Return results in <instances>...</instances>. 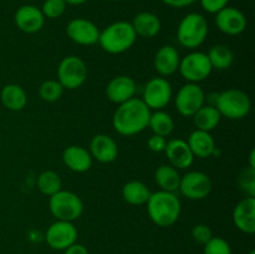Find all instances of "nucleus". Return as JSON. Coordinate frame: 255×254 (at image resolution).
I'll return each mask as SVG.
<instances>
[{"instance_id":"obj_1","label":"nucleus","mask_w":255,"mask_h":254,"mask_svg":"<svg viewBox=\"0 0 255 254\" xmlns=\"http://www.w3.org/2000/svg\"><path fill=\"white\" fill-rule=\"evenodd\" d=\"M151 110L141 99L128 100L119 105L112 117V126L122 136H134L148 127Z\"/></svg>"},{"instance_id":"obj_2","label":"nucleus","mask_w":255,"mask_h":254,"mask_svg":"<svg viewBox=\"0 0 255 254\" xmlns=\"http://www.w3.org/2000/svg\"><path fill=\"white\" fill-rule=\"evenodd\" d=\"M146 206L151 221L161 228L173 226L181 216L182 204L174 192L159 189L151 193Z\"/></svg>"},{"instance_id":"obj_3","label":"nucleus","mask_w":255,"mask_h":254,"mask_svg":"<svg viewBox=\"0 0 255 254\" xmlns=\"http://www.w3.org/2000/svg\"><path fill=\"white\" fill-rule=\"evenodd\" d=\"M137 35L128 21H116L100 31L99 44L109 54L117 55L127 51L136 42Z\"/></svg>"},{"instance_id":"obj_4","label":"nucleus","mask_w":255,"mask_h":254,"mask_svg":"<svg viewBox=\"0 0 255 254\" xmlns=\"http://www.w3.org/2000/svg\"><path fill=\"white\" fill-rule=\"evenodd\" d=\"M209 26L206 17L199 12H189L182 17L177 27V40L183 47L194 50L208 36Z\"/></svg>"},{"instance_id":"obj_5","label":"nucleus","mask_w":255,"mask_h":254,"mask_svg":"<svg viewBox=\"0 0 255 254\" xmlns=\"http://www.w3.org/2000/svg\"><path fill=\"white\" fill-rule=\"evenodd\" d=\"M214 106L222 117L228 120H242L248 116L252 101L248 94L238 89H228L216 95Z\"/></svg>"},{"instance_id":"obj_6","label":"nucleus","mask_w":255,"mask_h":254,"mask_svg":"<svg viewBox=\"0 0 255 254\" xmlns=\"http://www.w3.org/2000/svg\"><path fill=\"white\" fill-rule=\"evenodd\" d=\"M49 208L56 221L74 222L81 217L84 212V203L74 192L60 189L59 192L50 196Z\"/></svg>"},{"instance_id":"obj_7","label":"nucleus","mask_w":255,"mask_h":254,"mask_svg":"<svg viewBox=\"0 0 255 254\" xmlns=\"http://www.w3.org/2000/svg\"><path fill=\"white\" fill-rule=\"evenodd\" d=\"M87 79V67L84 60L75 55L65 56L57 67V81L64 89L76 90Z\"/></svg>"},{"instance_id":"obj_8","label":"nucleus","mask_w":255,"mask_h":254,"mask_svg":"<svg viewBox=\"0 0 255 254\" xmlns=\"http://www.w3.org/2000/svg\"><path fill=\"white\" fill-rule=\"evenodd\" d=\"M212 70L213 69H212L208 56L201 51L191 52L179 61V74L186 81L192 82V84H199L208 79Z\"/></svg>"},{"instance_id":"obj_9","label":"nucleus","mask_w":255,"mask_h":254,"mask_svg":"<svg viewBox=\"0 0 255 254\" xmlns=\"http://www.w3.org/2000/svg\"><path fill=\"white\" fill-rule=\"evenodd\" d=\"M172 85L166 77H153L144 85L142 92V101L148 106L149 110H163L171 102Z\"/></svg>"},{"instance_id":"obj_10","label":"nucleus","mask_w":255,"mask_h":254,"mask_svg":"<svg viewBox=\"0 0 255 254\" xmlns=\"http://www.w3.org/2000/svg\"><path fill=\"white\" fill-rule=\"evenodd\" d=\"M176 109L182 116L192 117L203 105H206V94L198 84L183 85L176 95Z\"/></svg>"},{"instance_id":"obj_11","label":"nucleus","mask_w":255,"mask_h":254,"mask_svg":"<svg viewBox=\"0 0 255 254\" xmlns=\"http://www.w3.org/2000/svg\"><path fill=\"white\" fill-rule=\"evenodd\" d=\"M178 189L186 198L192 201H201L207 198L212 192V179L204 172H188L181 177Z\"/></svg>"},{"instance_id":"obj_12","label":"nucleus","mask_w":255,"mask_h":254,"mask_svg":"<svg viewBox=\"0 0 255 254\" xmlns=\"http://www.w3.org/2000/svg\"><path fill=\"white\" fill-rule=\"evenodd\" d=\"M45 241L50 248L55 251H65L69 248L77 241V229L74 222L55 221L46 229Z\"/></svg>"},{"instance_id":"obj_13","label":"nucleus","mask_w":255,"mask_h":254,"mask_svg":"<svg viewBox=\"0 0 255 254\" xmlns=\"http://www.w3.org/2000/svg\"><path fill=\"white\" fill-rule=\"evenodd\" d=\"M66 34L70 40L79 45H95L99 42L100 30L96 24L85 17H76L70 20L66 26Z\"/></svg>"},{"instance_id":"obj_14","label":"nucleus","mask_w":255,"mask_h":254,"mask_svg":"<svg viewBox=\"0 0 255 254\" xmlns=\"http://www.w3.org/2000/svg\"><path fill=\"white\" fill-rule=\"evenodd\" d=\"M217 27L223 34L236 36L247 29V17L243 11L233 6H226L216 14Z\"/></svg>"},{"instance_id":"obj_15","label":"nucleus","mask_w":255,"mask_h":254,"mask_svg":"<svg viewBox=\"0 0 255 254\" xmlns=\"http://www.w3.org/2000/svg\"><path fill=\"white\" fill-rule=\"evenodd\" d=\"M137 86L132 77L127 75H119L114 77L106 86V96L111 102L121 105L128 100L133 99Z\"/></svg>"},{"instance_id":"obj_16","label":"nucleus","mask_w":255,"mask_h":254,"mask_svg":"<svg viewBox=\"0 0 255 254\" xmlns=\"http://www.w3.org/2000/svg\"><path fill=\"white\" fill-rule=\"evenodd\" d=\"M14 21L17 29L26 34H35L44 26L45 16L41 10L35 5H22L16 10L14 15Z\"/></svg>"},{"instance_id":"obj_17","label":"nucleus","mask_w":255,"mask_h":254,"mask_svg":"<svg viewBox=\"0 0 255 254\" xmlns=\"http://www.w3.org/2000/svg\"><path fill=\"white\" fill-rule=\"evenodd\" d=\"M89 152L92 159H96L101 163H111L119 156V147L111 136L99 133L92 137L90 141Z\"/></svg>"},{"instance_id":"obj_18","label":"nucleus","mask_w":255,"mask_h":254,"mask_svg":"<svg viewBox=\"0 0 255 254\" xmlns=\"http://www.w3.org/2000/svg\"><path fill=\"white\" fill-rule=\"evenodd\" d=\"M164 152L171 166L176 169H186L193 164L194 156L184 139L173 138L168 141Z\"/></svg>"},{"instance_id":"obj_19","label":"nucleus","mask_w":255,"mask_h":254,"mask_svg":"<svg viewBox=\"0 0 255 254\" xmlns=\"http://www.w3.org/2000/svg\"><path fill=\"white\" fill-rule=\"evenodd\" d=\"M233 222L237 228L246 234L255 232V198L246 197L233 211Z\"/></svg>"},{"instance_id":"obj_20","label":"nucleus","mask_w":255,"mask_h":254,"mask_svg":"<svg viewBox=\"0 0 255 254\" xmlns=\"http://www.w3.org/2000/svg\"><path fill=\"white\" fill-rule=\"evenodd\" d=\"M179 61L181 56L178 50L172 45H164L157 50L153 59V66L162 77H166L178 71Z\"/></svg>"},{"instance_id":"obj_21","label":"nucleus","mask_w":255,"mask_h":254,"mask_svg":"<svg viewBox=\"0 0 255 254\" xmlns=\"http://www.w3.org/2000/svg\"><path fill=\"white\" fill-rule=\"evenodd\" d=\"M62 161L70 171L76 172V173H84L91 168L94 159L86 148L77 146V144H72V146L66 147L65 151L62 152Z\"/></svg>"},{"instance_id":"obj_22","label":"nucleus","mask_w":255,"mask_h":254,"mask_svg":"<svg viewBox=\"0 0 255 254\" xmlns=\"http://www.w3.org/2000/svg\"><path fill=\"white\" fill-rule=\"evenodd\" d=\"M187 143H188L193 156L198 157V158H208L213 154L214 149L217 148L216 142H214L211 132L197 128L193 132H191L188 139H187Z\"/></svg>"},{"instance_id":"obj_23","label":"nucleus","mask_w":255,"mask_h":254,"mask_svg":"<svg viewBox=\"0 0 255 254\" xmlns=\"http://www.w3.org/2000/svg\"><path fill=\"white\" fill-rule=\"evenodd\" d=\"M131 25L137 36L146 37V39H151L158 35L162 27L159 17L151 11L138 12L133 17Z\"/></svg>"},{"instance_id":"obj_24","label":"nucleus","mask_w":255,"mask_h":254,"mask_svg":"<svg viewBox=\"0 0 255 254\" xmlns=\"http://www.w3.org/2000/svg\"><path fill=\"white\" fill-rule=\"evenodd\" d=\"M0 100L2 106L10 111H21L27 104L26 92L16 84L5 85L0 92Z\"/></svg>"},{"instance_id":"obj_25","label":"nucleus","mask_w":255,"mask_h":254,"mask_svg":"<svg viewBox=\"0 0 255 254\" xmlns=\"http://www.w3.org/2000/svg\"><path fill=\"white\" fill-rule=\"evenodd\" d=\"M192 117H193L196 128L207 132L217 128L222 119L221 114L214 105H203Z\"/></svg>"},{"instance_id":"obj_26","label":"nucleus","mask_w":255,"mask_h":254,"mask_svg":"<svg viewBox=\"0 0 255 254\" xmlns=\"http://www.w3.org/2000/svg\"><path fill=\"white\" fill-rule=\"evenodd\" d=\"M152 192L141 181H129L122 187V198L131 206H142L148 201Z\"/></svg>"},{"instance_id":"obj_27","label":"nucleus","mask_w":255,"mask_h":254,"mask_svg":"<svg viewBox=\"0 0 255 254\" xmlns=\"http://www.w3.org/2000/svg\"><path fill=\"white\" fill-rule=\"evenodd\" d=\"M154 182L161 188V191L176 192L179 188L181 176L178 169L171 164H162L154 172Z\"/></svg>"},{"instance_id":"obj_28","label":"nucleus","mask_w":255,"mask_h":254,"mask_svg":"<svg viewBox=\"0 0 255 254\" xmlns=\"http://www.w3.org/2000/svg\"><path fill=\"white\" fill-rule=\"evenodd\" d=\"M207 56H208L209 62H211L212 69L219 70V71L228 70L234 62L233 51H232L231 47L223 44L213 45L209 49Z\"/></svg>"},{"instance_id":"obj_29","label":"nucleus","mask_w":255,"mask_h":254,"mask_svg":"<svg viewBox=\"0 0 255 254\" xmlns=\"http://www.w3.org/2000/svg\"><path fill=\"white\" fill-rule=\"evenodd\" d=\"M148 127L151 128V131L153 132V134L167 137L173 132V117H172L168 112L163 111V110H157V111L151 112Z\"/></svg>"},{"instance_id":"obj_30","label":"nucleus","mask_w":255,"mask_h":254,"mask_svg":"<svg viewBox=\"0 0 255 254\" xmlns=\"http://www.w3.org/2000/svg\"><path fill=\"white\" fill-rule=\"evenodd\" d=\"M36 183L39 191L47 197L52 196L56 192H59L62 187L61 177L59 176V173H56L55 171H51V169L41 172L39 174V177H37Z\"/></svg>"},{"instance_id":"obj_31","label":"nucleus","mask_w":255,"mask_h":254,"mask_svg":"<svg viewBox=\"0 0 255 254\" xmlns=\"http://www.w3.org/2000/svg\"><path fill=\"white\" fill-rule=\"evenodd\" d=\"M64 87L57 80H46L39 87V95L41 100L46 102H55L60 100L64 94Z\"/></svg>"},{"instance_id":"obj_32","label":"nucleus","mask_w":255,"mask_h":254,"mask_svg":"<svg viewBox=\"0 0 255 254\" xmlns=\"http://www.w3.org/2000/svg\"><path fill=\"white\" fill-rule=\"evenodd\" d=\"M66 6L67 4L64 0H45L40 10L47 19H57L64 14Z\"/></svg>"},{"instance_id":"obj_33","label":"nucleus","mask_w":255,"mask_h":254,"mask_svg":"<svg viewBox=\"0 0 255 254\" xmlns=\"http://www.w3.org/2000/svg\"><path fill=\"white\" fill-rule=\"evenodd\" d=\"M204 254H232V248L226 239L213 237L204 244Z\"/></svg>"},{"instance_id":"obj_34","label":"nucleus","mask_w":255,"mask_h":254,"mask_svg":"<svg viewBox=\"0 0 255 254\" xmlns=\"http://www.w3.org/2000/svg\"><path fill=\"white\" fill-rule=\"evenodd\" d=\"M241 188L248 194V197H255V169L247 167L239 174Z\"/></svg>"},{"instance_id":"obj_35","label":"nucleus","mask_w":255,"mask_h":254,"mask_svg":"<svg viewBox=\"0 0 255 254\" xmlns=\"http://www.w3.org/2000/svg\"><path fill=\"white\" fill-rule=\"evenodd\" d=\"M192 238L198 244H203L204 246L207 242L213 238V233H212V229L207 224H197L192 229Z\"/></svg>"},{"instance_id":"obj_36","label":"nucleus","mask_w":255,"mask_h":254,"mask_svg":"<svg viewBox=\"0 0 255 254\" xmlns=\"http://www.w3.org/2000/svg\"><path fill=\"white\" fill-rule=\"evenodd\" d=\"M199 2L204 11L209 12V14H217L222 9L228 6L229 0H199Z\"/></svg>"},{"instance_id":"obj_37","label":"nucleus","mask_w":255,"mask_h":254,"mask_svg":"<svg viewBox=\"0 0 255 254\" xmlns=\"http://www.w3.org/2000/svg\"><path fill=\"white\" fill-rule=\"evenodd\" d=\"M147 146H148V148L152 152H156V153L164 152V148L167 146L166 137L158 136V134H152L148 138V141H147Z\"/></svg>"},{"instance_id":"obj_38","label":"nucleus","mask_w":255,"mask_h":254,"mask_svg":"<svg viewBox=\"0 0 255 254\" xmlns=\"http://www.w3.org/2000/svg\"><path fill=\"white\" fill-rule=\"evenodd\" d=\"M164 5L171 7H177V9H181V7H186L192 5L193 2H196L197 0H161Z\"/></svg>"},{"instance_id":"obj_39","label":"nucleus","mask_w":255,"mask_h":254,"mask_svg":"<svg viewBox=\"0 0 255 254\" xmlns=\"http://www.w3.org/2000/svg\"><path fill=\"white\" fill-rule=\"evenodd\" d=\"M64 254H89V251L85 246L79 243H74L64 251Z\"/></svg>"},{"instance_id":"obj_40","label":"nucleus","mask_w":255,"mask_h":254,"mask_svg":"<svg viewBox=\"0 0 255 254\" xmlns=\"http://www.w3.org/2000/svg\"><path fill=\"white\" fill-rule=\"evenodd\" d=\"M67 5H82L87 2L89 0H64Z\"/></svg>"},{"instance_id":"obj_41","label":"nucleus","mask_w":255,"mask_h":254,"mask_svg":"<svg viewBox=\"0 0 255 254\" xmlns=\"http://www.w3.org/2000/svg\"><path fill=\"white\" fill-rule=\"evenodd\" d=\"M254 159H255V151L254 149H252L251 154H249V166L248 167H251V168H253V169H255Z\"/></svg>"},{"instance_id":"obj_42","label":"nucleus","mask_w":255,"mask_h":254,"mask_svg":"<svg viewBox=\"0 0 255 254\" xmlns=\"http://www.w3.org/2000/svg\"><path fill=\"white\" fill-rule=\"evenodd\" d=\"M249 254H255V251H254V249H252V251L249 252Z\"/></svg>"},{"instance_id":"obj_43","label":"nucleus","mask_w":255,"mask_h":254,"mask_svg":"<svg viewBox=\"0 0 255 254\" xmlns=\"http://www.w3.org/2000/svg\"><path fill=\"white\" fill-rule=\"evenodd\" d=\"M106 1H117V0H106Z\"/></svg>"}]
</instances>
